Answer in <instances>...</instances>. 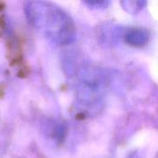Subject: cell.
<instances>
[{"label": "cell", "instance_id": "obj_1", "mask_svg": "<svg viewBox=\"0 0 158 158\" xmlns=\"http://www.w3.org/2000/svg\"><path fill=\"white\" fill-rule=\"evenodd\" d=\"M24 13L28 21L52 42L66 45L75 40L74 21L57 5L44 1H30L24 5Z\"/></svg>", "mask_w": 158, "mask_h": 158}, {"label": "cell", "instance_id": "obj_3", "mask_svg": "<svg viewBox=\"0 0 158 158\" xmlns=\"http://www.w3.org/2000/svg\"><path fill=\"white\" fill-rule=\"evenodd\" d=\"M126 42L133 46H143L149 41V32L146 30L133 28L130 29L125 35Z\"/></svg>", "mask_w": 158, "mask_h": 158}, {"label": "cell", "instance_id": "obj_4", "mask_svg": "<svg viewBox=\"0 0 158 158\" xmlns=\"http://www.w3.org/2000/svg\"><path fill=\"white\" fill-rule=\"evenodd\" d=\"M123 8L130 13H137L142 10L146 5L145 1H124L121 2Z\"/></svg>", "mask_w": 158, "mask_h": 158}, {"label": "cell", "instance_id": "obj_5", "mask_svg": "<svg viewBox=\"0 0 158 158\" xmlns=\"http://www.w3.org/2000/svg\"><path fill=\"white\" fill-rule=\"evenodd\" d=\"M86 4L90 5L91 6H94V7H105L106 6H107L108 3L106 2V1H100V2H98V1H95V2L92 1V2H86Z\"/></svg>", "mask_w": 158, "mask_h": 158}, {"label": "cell", "instance_id": "obj_2", "mask_svg": "<svg viewBox=\"0 0 158 158\" xmlns=\"http://www.w3.org/2000/svg\"><path fill=\"white\" fill-rule=\"evenodd\" d=\"M105 92V81L96 69L86 68L79 73L77 96L81 104L94 106L100 103Z\"/></svg>", "mask_w": 158, "mask_h": 158}]
</instances>
